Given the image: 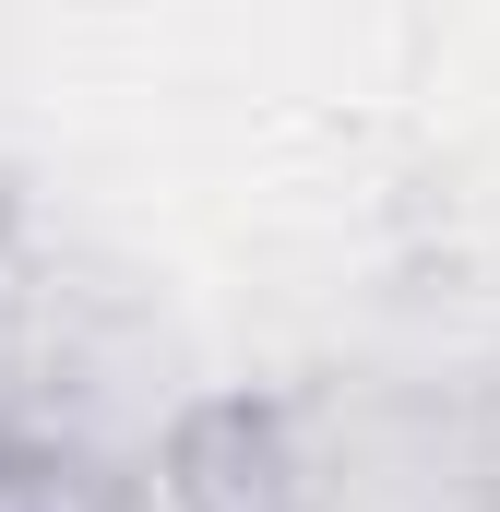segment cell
<instances>
[{
	"mask_svg": "<svg viewBox=\"0 0 500 512\" xmlns=\"http://www.w3.org/2000/svg\"><path fill=\"white\" fill-rule=\"evenodd\" d=\"M477 382H489V417H500V358H477Z\"/></svg>",
	"mask_w": 500,
	"mask_h": 512,
	"instance_id": "2",
	"label": "cell"
},
{
	"mask_svg": "<svg viewBox=\"0 0 500 512\" xmlns=\"http://www.w3.org/2000/svg\"><path fill=\"white\" fill-rule=\"evenodd\" d=\"M286 512H500V417L477 370H358L262 405Z\"/></svg>",
	"mask_w": 500,
	"mask_h": 512,
	"instance_id": "1",
	"label": "cell"
}]
</instances>
